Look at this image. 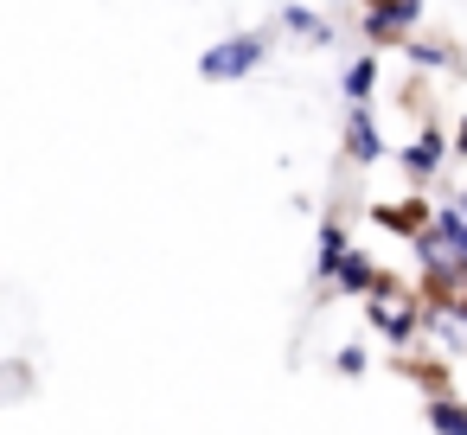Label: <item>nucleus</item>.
<instances>
[{"label": "nucleus", "instance_id": "423d86ee", "mask_svg": "<svg viewBox=\"0 0 467 435\" xmlns=\"http://www.w3.org/2000/svg\"><path fill=\"white\" fill-rule=\"evenodd\" d=\"M346 97H352V103H365V97H371V58H358V65L346 71Z\"/></svg>", "mask_w": 467, "mask_h": 435}, {"label": "nucleus", "instance_id": "ddd939ff", "mask_svg": "<svg viewBox=\"0 0 467 435\" xmlns=\"http://www.w3.org/2000/svg\"><path fill=\"white\" fill-rule=\"evenodd\" d=\"M461 154H467V129H461Z\"/></svg>", "mask_w": 467, "mask_h": 435}, {"label": "nucleus", "instance_id": "0eeeda50", "mask_svg": "<svg viewBox=\"0 0 467 435\" xmlns=\"http://www.w3.org/2000/svg\"><path fill=\"white\" fill-rule=\"evenodd\" d=\"M352 154H358V161H378V135H371L365 116H352Z\"/></svg>", "mask_w": 467, "mask_h": 435}, {"label": "nucleus", "instance_id": "4468645a", "mask_svg": "<svg viewBox=\"0 0 467 435\" xmlns=\"http://www.w3.org/2000/svg\"><path fill=\"white\" fill-rule=\"evenodd\" d=\"M461 205H467V199H461Z\"/></svg>", "mask_w": 467, "mask_h": 435}, {"label": "nucleus", "instance_id": "f8f14e48", "mask_svg": "<svg viewBox=\"0 0 467 435\" xmlns=\"http://www.w3.org/2000/svg\"><path fill=\"white\" fill-rule=\"evenodd\" d=\"M435 154H441V141H435V135H422V141L410 148V167H435Z\"/></svg>", "mask_w": 467, "mask_h": 435}, {"label": "nucleus", "instance_id": "f03ea898", "mask_svg": "<svg viewBox=\"0 0 467 435\" xmlns=\"http://www.w3.org/2000/svg\"><path fill=\"white\" fill-rule=\"evenodd\" d=\"M416 7H422V0H378L371 20H365V33L371 39H403V26L416 20Z\"/></svg>", "mask_w": 467, "mask_h": 435}, {"label": "nucleus", "instance_id": "9b49d317", "mask_svg": "<svg viewBox=\"0 0 467 435\" xmlns=\"http://www.w3.org/2000/svg\"><path fill=\"white\" fill-rule=\"evenodd\" d=\"M435 333H441L448 346H467V314H441V320H435Z\"/></svg>", "mask_w": 467, "mask_h": 435}, {"label": "nucleus", "instance_id": "1a4fd4ad", "mask_svg": "<svg viewBox=\"0 0 467 435\" xmlns=\"http://www.w3.org/2000/svg\"><path fill=\"white\" fill-rule=\"evenodd\" d=\"M288 26H295L301 39H314V46H320V39H333V33H327V26H320L314 14H301V7H288Z\"/></svg>", "mask_w": 467, "mask_h": 435}, {"label": "nucleus", "instance_id": "f257e3e1", "mask_svg": "<svg viewBox=\"0 0 467 435\" xmlns=\"http://www.w3.org/2000/svg\"><path fill=\"white\" fill-rule=\"evenodd\" d=\"M256 58H263V39H250V33H237V39H224V46H212V52L199 58V71H205L212 84H231V78H250V71H256Z\"/></svg>", "mask_w": 467, "mask_h": 435}, {"label": "nucleus", "instance_id": "20e7f679", "mask_svg": "<svg viewBox=\"0 0 467 435\" xmlns=\"http://www.w3.org/2000/svg\"><path fill=\"white\" fill-rule=\"evenodd\" d=\"M435 231H441V243H448V250H454V256L467 263V205H448Z\"/></svg>", "mask_w": 467, "mask_h": 435}, {"label": "nucleus", "instance_id": "39448f33", "mask_svg": "<svg viewBox=\"0 0 467 435\" xmlns=\"http://www.w3.org/2000/svg\"><path fill=\"white\" fill-rule=\"evenodd\" d=\"M333 275H339L346 288H371V263H365V256H339V269H333Z\"/></svg>", "mask_w": 467, "mask_h": 435}, {"label": "nucleus", "instance_id": "9d476101", "mask_svg": "<svg viewBox=\"0 0 467 435\" xmlns=\"http://www.w3.org/2000/svg\"><path fill=\"white\" fill-rule=\"evenodd\" d=\"M429 422H435V429H467V409H461V403H435Z\"/></svg>", "mask_w": 467, "mask_h": 435}, {"label": "nucleus", "instance_id": "6e6552de", "mask_svg": "<svg viewBox=\"0 0 467 435\" xmlns=\"http://www.w3.org/2000/svg\"><path fill=\"white\" fill-rule=\"evenodd\" d=\"M339 256H346V231H339V224H327V231H320V263H327V269H339Z\"/></svg>", "mask_w": 467, "mask_h": 435}, {"label": "nucleus", "instance_id": "7ed1b4c3", "mask_svg": "<svg viewBox=\"0 0 467 435\" xmlns=\"http://www.w3.org/2000/svg\"><path fill=\"white\" fill-rule=\"evenodd\" d=\"M371 320H378L390 339H403V333H410V307H403V301H390V295H371Z\"/></svg>", "mask_w": 467, "mask_h": 435}]
</instances>
